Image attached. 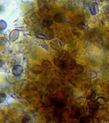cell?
I'll list each match as a JSON object with an SVG mask.
<instances>
[{
  "label": "cell",
  "instance_id": "obj_6",
  "mask_svg": "<svg viewBox=\"0 0 109 123\" xmlns=\"http://www.w3.org/2000/svg\"><path fill=\"white\" fill-rule=\"evenodd\" d=\"M53 24V21L52 18L50 15H48L47 17L44 19V21L42 22V25L46 28H50Z\"/></svg>",
  "mask_w": 109,
  "mask_h": 123
},
{
  "label": "cell",
  "instance_id": "obj_3",
  "mask_svg": "<svg viewBox=\"0 0 109 123\" xmlns=\"http://www.w3.org/2000/svg\"><path fill=\"white\" fill-rule=\"evenodd\" d=\"M23 72V67L21 65H16L12 69V73L15 76H19Z\"/></svg>",
  "mask_w": 109,
  "mask_h": 123
},
{
  "label": "cell",
  "instance_id": "obj_24",
  "mask_svg": "<svg viewBox=\"0 0 109 123\" xmlns=\"http://www.w3.org/2000/svg\"><path fill=\"white\" fill-rule=\"evenodd\" d=\"M89 76H90V78H94L97 76V73L94 71H90V73H89Z\"/></svg>",
  "mask_w": 109,
  "mask_h": 123
},
{
  "label": "cell",
  "instance_id": "obj_18",
  "mask_svg": "<svg viewBox=\"0 0 109 123\" xmlns=\"http://www.w3.org/2000/svg\"><path fill=\"white\" fill-rule=\"evenodd\" d=\"M35 36H36L37 38H39V39H42V40L47 39V37H46V35H44V34L40 33H35Z\"/></svg>",
  "mask_w": 109,
  "mask_h": 123
},
{
  "label": "cell",
  "instance_id": "obj_17",
  "mask_svg": "<svg viewBox=\"0 0 109 123\" xmlns=\"http://www.w3.org/2000/svg\"><path fill=\"white\" fill-rule=\"evenodd\" d=\"M97 102H98V105H104L106 103V100L103 97H100L97 99Z\"/></svg>",
  "mask_w": 109,
  "mask_h": 123
},
{
  "label": "cell",
  "instance_id": "obj_14",
  "mask_svg": "<svg viewBox=\"0 0 109 123\" xmlns=\"http://www.w3.org/2000/svg\"><path fill=\"white\" fill-rule=\"evenodd\" d=\"M54 21H55L57 23H62L64 21V17L60 13H57L54 15L53 17Z\"/></svg>",
  "mask_w": 109,
  "mask_h": 123
},
{
  "label": "cell",
  "instance_id": "obj_23",
  "mask_svg": "<svg viewBox=\"0 0 109 123\" xmlns=\"http://www.w3.org/2000/svg\"><path fill=\"white\" fill-rule=\"evenodd\" d=\"M55 72L56 75H57L58 77H60V78L64 77L65 76V73H62V72H60V71H57V70H55Z\"/></svg>",
  "mask_w": 109,
  "mask_h": 123
},
{
  "label": "cell",
  "instance_id": "obj_13",
  "mask_svg": "<svg viewBox=\"0 0 109 123\" xmlns=\"http://www.w3.org/2000/svg\"><path fill=\"white\" fill-rule=\"evenodd\" d=\"M76 65H77V63H76V62H75V60L71 59L70 61L67 60V64L66 65V67H68V68L70 70H73Z\"/></svg>",
  "mask_w": 109,
  "mask_h": 123
},
{
  "label": "cell",
  "instance_id": "obj_26",
  "mask_svg": "<svg viewBox=\"0 0 109 123\" xmlns=\"http://www.w3.org/2000/svg\"><path fill=\"white\" fill-rule=\"evenodd\" d=\"M4 64V62L3 60H1L0 59V67H3V65Z\"/></svg>",
  "mask_w": 109,
  "mask_h": 123
},
{
  "label": "cell",
  "instance_id": "obj_15",
  "mask_svg": "<svg viewBox=\"0 0 109 123\" xmlns=\"http://www.w3.org/2000/svg\"><path fill=\"white\" fill-rule=\"evenodd\" d=\"M46 37H47V39L52 40V39L54 38V37H55L53 31L52 30H48L46 31Z\"/></svg>",
  "mask_w": 109,
  "mask_h": 123
},
{
  "label": "cell",
  "instance_id": "obj_10",
  "mask_svg": "<svg viewBox=\"0 0 109 123\" xmlns=\"http://www.w3.org/2000/svg\"><path fill=\"white\" fill-rule=\"evenodd\" d=\"M42 71H43V67L42 65H38V64L33 65V67H32V72L34 74H40L42 73Z\"/></svg>",
  "mask_w": 109,
  "mask_h": 123
},
{
  "label": "cell",
  "instance_id": "obj_20",
  "mask_svg": "<svg viewBox=\"0 0 109 123\" xmlns=\"http://www.w3.org/2000/svg\"><path fill=\"white\" fill-rule=\"evenodd\" d=\"M96 93H95V92L94 91H92V92H91V94H90V95H89V96H87V99H94V98H96Z\"/></svg>",
  "mask_w": 109,
  "mask_h": 123
},
{
  "label": "cell",
  "instance_id": "obj_16",
  "mask_svg": "<svg viewBox=\"0 0 109 123\" xmlns=\"http://www.w3.org/2000/svg\"><path fill=\"white\" fill-rule=\"evenodd\" d=\"M90 118L87 116H85L82 118H80V123H90Z\"/></svg>",
  "mask_w": 109,
  "mask_h": 123
},
{
  "label": "cell",
  "instance_id": "obj_5",
  "mask_svg": "<svg viewBox=\"0 0 109 123\" xmlns=\"http://www.w3.org/2000/svg\"><path fill=\"white\" fill-rule=\"evenodd\" d=\"M89 10H90V13L92 15H96L99 12V7H98V4L96 3H93L89 6Z\"/></svg>",
  "mask_w": 109,
  "mask_h": 123
},
{
  "label": "cell",
  "instance_id": "obj_28",
  "mask_svg": "<svg viewBox=\"0 0 109 123\" xmlns=\"http://www.w3.org/2000/svg\"><path fill=\"white\" fill-rule=\"evenodd\" d=\"M101 1H108V0H100Z\"/></svg>",
  "mask_w": 109,
  "mask_h": 123
},
{
  "label": "cell",
  "instance_id": "obj_25",
  "mask_svg": "<svg viewBox=\"0 0 109 123\" xmlns=\"http://www.w3.org/2000/svg\"><path fill=\"white\" fill-rule=\"evenodd\" d=\"M30 120V117H25L23 119V123H26L27 122H28Z\"/></svg>",
  "mask_w": 109,
  "mask_h": 123
},
{
  "label": "cell",
  "instance_id": "obj_22",
  "mask_svg": "<svg viewBox=\"0 0 109 123\" xmlns=\"http://www.w3.org/2000/svg\"><path fill=\"white\" fill-rule=\"evenodd\" d=\"M56 106L58 107V108H62L65 106V103L62 101H57L56 103Z\"/></svg>",
  "mask_w": 109,
  "mask_h": 123
},
{
  "label": "cell",
  "instance_id": "obj_21",
  "mask_svg": "<svg viewBox=\"0 0 109 123\" xmlns=\"http://www.w3.org/2000/svg\"><path fill=\"white\" fill-rule=\"evenodd\" d=\"M77 26H78V28L80 30H82L85 29V25L84 23H83V22H80V23H78Z\"/></svg>",
  "mask_w": 109,
  "mask_h": 123
},
{
  "label": "cell",
  "instance_id": "obj_1",
  "mask_svg": "<svg viewBox=\"0 0 109 123\" xmlns=\"http://www.w3.org/2000/svg\"><path fill=\"white\" fill-rule=\"evenodd\" d=\"M89 110L90 113H95L98 109V104L96 101H90L88 103Z\"/></svg>",
  "mask_w": 109,
  "mask_h": 123
},
{
  "label": "cell",
  "instance_id": "obj_27",
  "mask_svg": "<svg viewBox=\"0 0 109 123\" xmlns=\"http://www.w3.org/2000/svg\"><path fill=\"white\" fill-rule=\"evenodd\" d=\"M107 17H109V12H108V13H107Z\"/></svg>",
  "mask_w": 109,
  "mask_h": 123
},
{
  "label": "cell",
  "instance_id": "obj_19",
  "mask_svg": "<svg viewBox=\"0 0 109 123\" xmlns=\"http://www.w3.org/2000/svg\"><path fill=\"white\" fill-rule=\"evenodd\" d=\"M6 99V95L4 93H0V103H3Z\"/></svg>",
  "mask_w": 109,
  "mask_h": 123
},
{
  "label": "cell",
  "instance_id": "obj_4",
  "mask_svg": "<svg viewBox=\"0 0 109 123\" xmlns=\"http://www.w3.org/2000/svg\"><path fill=\"white\" fill-rule=\"evenodd\" d=\"M69 55L68 52L66 51L65 50H61L60 51L59 54H58V59H60V60L63 62H67L68 60H69Z\"/></svg>",
  "mask_w": 109,
  "mask_h": 123
},
{
  "label": "cell",
  "instance_id": "obj_8",
  "mask_svg": "<svg viewBox=\"0 0 109 123\" xmlns=\"http://www.w3.org/2000/svg\"><path fill=\"white\" fill-rule=\"evenodd\" d=\"M19 31L17 30L12 31L10 34V40H11L12 42H14L16 40H17V38H19Z\"/></svg>",
  "mask_w": 109,
  "mask_h": 123
},
{
  "label": "cell",
  "instance_id": "obj_7",
  "mask_svg": "<svg viewBox=\"0 0 109 123\" xmlns=\"http://www.w3.org/2000/svg\"><path fill=\"white\" fill-rule=\"evenodd\" d=\"M54 64L57 66V67H59V68H61V69H64L66 67V64L64 62L62 61L60 59H58V58H54L53 60Z\"/></svg>",
  "mask_w": 109,
  "mask_h": 123
},
{
  "label": "cell",
  "instance_id": "obj_11",
  "mask_svg": "<svg viewBox=\"0 0 109 123\" xmlns=\"http://www.w3.org/2000/svg\"><path fill=\"white\" fill-rule=\"evenodd\" d=\"M53 120L55 123H61L62 121V115L60 112L55 111L53 115Z\"/></svg>",
  "mask_w": 109,
  "mask_h": 123
},
{
  "label": "cell",
  "instance_id": "obj_2",
  "mask_svg": "<svg viewBox=\"0 0 109 123\" xmlns=\"http://www.w3.org/2000/svg\"><path fill=\"white\" fill-rule=\"evenodd\" d=\"M51 47L53 49L56 50V51H60L62 49V42L60 40H53L50 43Z\"/></svg>",
  "mask_w": 109,
  "mask_h": 123
},
{
  "label": "cell",
  "instance_id": "obj_9",
  "mask_svg": "<svg viewBox=\"0 0 109 123\" xmlns=\"http://www.w3.org/2000/svg\"><path fill=\"white\" fill-rule=\"evenodd\" d=\"M84 70V68L83 67V65L78 64V65H75V67H74V69L72 70L73 71V73L76 74H80L81 73H82V72Z\"/></svg>",
  "mask_w": 109,
  "mask_h": 123
},
{
  "label": "cell",
  "instance_id": "obj_12",
  "mask_svg": "<svg viewBox=\"0 0 109 123\" xmlns=\"http://www.w3.org/2000/svg\"><path fill=\"white\" fill-rule=\"evenodd\" d=\"M41 65H42V67L44 68V69H49L52 67V63L49 60H43L42 62Z\"/></svg>",
  "mask_w": 109,
  "mask_h": 123
}]
</instances>
